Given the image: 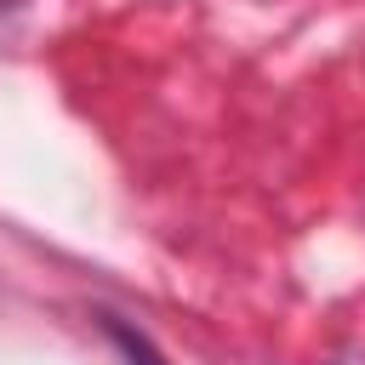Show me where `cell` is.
Returning <instances> with one entry per match:
<instances>
[{
    "instance_id": "obj_1",
    "label": "cell",
    "mask_w": 365,
    "mask_h": 365,
    "mask_svg": "<svg viewBox=\"0 0 365 365\" xmlns=\"http://www.w3.org/2000/svg\"><path fill=\"white\" fill-rule=\"evenodd\" d=\"M108 331H114V342H120V348H125V354H131V365H160V359H154V354H148V342H143V336H131V331H125V325H108Z\"/></svg>"
}]
</instances>
